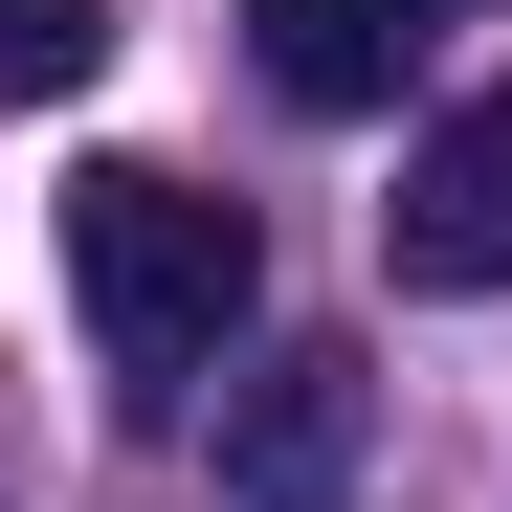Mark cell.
<instances>
[{"label":"cell","mask_w":512,"mask_h":512,"mask_svg":"<svg viewBox=\"0 0 512 512\" xmlns=\"http://www.w3.org/2000/svg\"><path fill=\"white\" fill-rule=\"evenodd\" d=\"M67 290H90V357L134 401H201V357L245 334V290H268V245H245V201H201L179 156H90V179H67Z\"/></svg>","instance_id":"6da1fadb"},{"label":"cell","mask_w":512,"mask_h":512,"mask_svg":"<svg viewBox=\"0 0 512 512\" xmlns=\"http://www.w3.org/2000/svg\"><path fill=\"white\" fill-rule=\"evenodd\" d=\"M357 423H379V379L334 357V334H268V357L223 379V490L245 512H334L357 490Z\"/></svg>","instance_id":"7a4b0ae2"},{"label":"cell","mask_w":512,"mask_h":512,"mask_svg":"<svg viewBox=\"0 0 512 512\" xmlns=\"http://www.w3.org/2000/svg\"><path fill=\"white\" fill-rule=\"evenodd\" d=\"M379 268H401V290H512V90H468L446 134L401 156V201H379Z\"/></svg>","instance_id":"3957f363"},{"label":"cell","mask_w":512,"mask_h":512,"mask_svg":"<svg viewBox=\"0 0 512 512\" xmlns=\"http://www.w3.org/2000/svg\"><path fill=\"white\" fill-rule=\"evenodd\" d=\"M245 45H268L290 112H401V67L446 45V0H245Z\"/></svg>","instance_id":"277c9868"},{"label":"cell","mask_w":512,"mask_h":512,"mask_svg":"<svg viewBox=\"0 0 512 512\" xmlns=\"http://www.w3.org/2000/svg\"><path fill=\"white\" fill-rule=\"evenodd\" d=\"M90 67H112V0H0V112L90 90Z\"/></svg>","instance_id":"5b68a950"}]
</instances>
